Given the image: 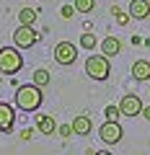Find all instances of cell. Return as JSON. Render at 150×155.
Segmentation results:
<instances>
[{
  "label": "cell",
  "mask_w": 150,
  "mask_h": 155,
  "mask_svg": "<svg viewBox=\"0 0 150 155\" xmlns=\"http://www.w3.org/2000/svg\"><path fill=\"white\" fill-rule=\"evenodd\" d=\"M44 101V93L36 83H26V85H18L16 93H13V104H16L18 111H36Z\"/></svg>",
  "instance_id": "1"
},
{
  "label": "cell",
  "mask_w": 150,
  "mask_h": 155,
  "mask_svg": "<svg viewBox=\"0 0 150 155\" xmlns=\"http://www.w3.org/2000/svg\"><path fill=\"white\" fill-rule=\"evenodd\" d=\"M23 67V54L18 52V47H3L0 49V72L3 75H16Z\"/></svg>",
  "instance_id": "2"
},
{
  "label": "cell",
  "mask_w": 150,
  "mask_h": 155,
  "mask_svg": "<svg viewBox=\"0 0 150 155\" xmlns=\"http://www.w3.org/2000/svg\"><path fill=\"white\" fill-rule=\"evenodd\" d=\"M85 75L93 78V80H106L111 75V65H109V57L104 54H91L85 60Z\"/></svg>",
  "instance_id": "3"
},
{
  "label": "cell",
  "mask_w": 150,
  "mask_h": 155,
  "mask_svg": "<svg viewBox=\"0 0 150 155\" xmlns=\"http://www.w3.org/2000/svg\"><path fill=\"white\" fill-rule=\"evenodd\" d=\"M36 31H34V26H21L18 23V28L13 31V47H18V49H31L34 44H36Z\"/></svg>",
  "instance_id": "4"
},
{
  "label": "cell",
  "mask_w": 150,
  "mask_h": 155,
  "mask_svg": "<svg viewBox=\"0 0 150 155\" xmlns=\"http://www.w3.org/2000/svg\"><path fill=\"white\" fill-rule=\"evenodd\" d=\"M75 60H78V49H75V44L72 41H60V44H55V62L57 65H75Z\"/></svg>",
  "instance_id": "5"
},
{
  "label": "cell",
  "mask_w": 150,
  "mask_h": 155,
  "mask_svg": "<svg viewBox=\"0 0 150 155\" xmlns=\"http://www.w3.org/2000/svg\"><path fill=\"white\" fill-rule=\"evenodd\" d=\"M122 124L119 122H104L98 127V137H101V142L104 145H117L119 140H122Z\"/></svg>",
  "instance_id": "6"
},
{
  "label": "cell",
  "mask_w": 150,
  "mask_h": 155,
  "mask_svg": "<svg viewBox=\"0 0 150 155\" xmlns=\"http://www.w3.org/2000/svg\"><path fill=\"white\" fill-rule=\"evenodd\" d=\"M119 109H122V116H137L142 114V101H140L137 93H127L119 101Z\"/></svg>",
  "instance_id": "7"
},
{
  "label": "cell",
  "mask_w": 150,
  "mask_h": 155,
  "mask_svg": "<svg viewBox=\"0 0 150 155\" xmlns=\"http://www.w3.org/2000/svg\"><path fill=\"white\" fill-rule=\"evenodd\" d=\"M16 124V109L11 104H0V132H11Z\"/></svg>",
  "instance_id": "8"
},
{
  "label": "cell",
  "mask_w": 150,
  "mask_h": 155,
  "mask_svg": "<svg viewBox=\"0 0 150 155\" xmlns=\"http://www.w3.org/2000/svg\"><path fill=\"white\" fill-rule=\"evenodd\" d=\"M70 124H72V132L78 134V137H85V134H91V129H93V122H91L88 114H78Z\"/></svg>",
  "instance_id": "9"
},
{
  "label": "cell",
  "mask_w": 150,
  "mask_h": 155,
  "mask_svg": "<svg viewBox=\"0 0 150 155\" xmlns=\"http://www.w3.org/2000/svg\"><path fill=\"white\" fill-rule=\"evenodd\" d=\"M34 122H36L39 134H55L57 132V124H55V116H52V114H36V116H34Z\"/></svg>",
  "instance_id": "10"
},
{
  "label": "cell",
  "mask_w": 150,
  "mask_h": 155,
  "mask_svg": "<svg viewBox=\"0 0 150 155\" xmlns=\"http://www.w3.org/2000/svg\"><path fill=\"white\" fill-rule=\"evenodd\" d=\"M119 52H122V41H119L117 36H106L104 41H101V54H104V57L111 60V57H117Z\"/></svg>",
  "instance_id": "11"
},
{
  "label": "cell",
  "mask_w": 150,
  "mask_h": 155,
  "mask_svg": "<svg viewBox=\"0 0 150 155\" xmlns=\"http://www.w3.org/2000/svg\"><path fill=\"white\" fill-rule=\"evenodd\" d=\"M129 16L137 18V21H145L150 16V3L148 0H132L129 3Z\"/></svg>",
  "instance_id": "12"
},
{
  "label": "cell",
  "mask_w": 150,
  "mask_h": 155,
  "mask_svg": "<svg viewBox=\"0 0 150 155\" xmlns=\"http://www.w3.org/2000/svg\"><path fill=\"white\" fill-rule=\"evenodd\" d=\"M132 78L140 80V83H142V80H150V62L148 60H137L132 65Z\"/></svg>",
  "instance_id": "13"
},
{
  "label": "cell",
  "mask_w": 150,
  "mask_h": 155,
  "mask_svg": "<svg viewBox=\"0 0 150 155\" xmlns=\"http://www.w3.org/2000/svg\"><path fill=\"white\" fill-rule=\"evenodd\" d=\"M18 23L21 26H34L36 23V11L34 8H21L18 11Z\"/></svg>",
  "instance_id": "14"
},
{
  "label": "cell",
  "mask_w": 150,
  "mask_h": 155,
  "mask_svg": "<svg viewBox=\"0 0 150 155\" xmlns=\"http://www.w3.org/2000/svg\"><path fill=\"white\" fill-rule=\"evenodd\" d=\"M49 80H52L49 70H44V67H39V70H34V83L39 85V88H47V85H49Z\"/></svg>",
  "instance_id": "15"
},
{
  "label": "cell",
  "mask_w": 150,
  "mask_h": 155,
  "mask_svg": "<svg viewBox=\"0 0 150 155\" xmlns=\"http://www.w3.org/2000/svg\"><path fill=\"white\" fill-rule=\"evenodd\" d=\"M80 47H83V49H96V34L83 31L80 34Z\"/></svg>",
  "instance_id": "16"
},
{
  "label": "cell",
  "mask_w": 150,
  "mask_h": 155,
  "mask_svg": "<svg viewBox=\"0 0 150 155\" xmlns=\"http://www.w3.org/2000/svg\"><path fill=\"white\" fill-rule=\"evenodd\" d=\"M72 5H75V11H78V13H91L96 8V0H75Z\"/></svg>",
  "instance_id": "17"
},
{
  "label": "cell",
  "mask_w": 150,
  "mask_h": 155,
  "mask_svg": "<svg viewBox=\"0 0 150 155\" xmlns=\"http://www.w3.org/2000/svg\"><path fill=\"white\" fill-rule=\"evenodd\" d=\"M111 13H114V18H117L119 26H127V21L132 18V16H129V11H122V8H117V5L111 8Z\"/></svg>",
  "instance_id": "18"
},
{
  "label": "cell",
  "mask_w": 150,
  "mask_h": 155,
  "mask_svg": "<svg viewBox=\"0 0 150 155\" xmlns=\"http://www.w3.org/2000/svg\"><path fill=\"white\" fill-rule=\"evenodd\" d=\"M104 116H106V122H119L122 109H119V106H106V109H104Z\"/></svg>",
  "instance_id": "19"
},
{
  "label": "cell",
  "mask_w": 150,
  "mask_h": 155,
  "mask_svg": "<svg viewBox=\"0 0 150 155\" xmlns=\"http://www.w3.org/2000/svg\"><path fill=\"white\" fill-rule=\"evenodd\" d=\"M75 13H78V11H75V5H72V3H67V5L60 8V16H62V18H72Z\"/></svg>",
  "instance_id": "20"
},
{
  "label": "cell",
  "mask_w": 150,
  "mask_h": 155,
  "mask_svg": "<svg viewBox=\"0 0 150 155\" xmlns=\"http://www.w3.org/2000/svg\"><path fill=\"white\" fill-rule=\"evenodd\" d=\"M57 134H60V137H72V134H75V132H72V124H60V127H57Z\"/></svg>",
  "instance_id": "21"
},
{
  "label": "cell",
  "mask_w": 150,
  "mask_h": 155,
  "mask_svg": "<svg viewBox=\"0 0 150 155\" xmlns=\"http://www.w3.org/2000/svg\"><path fill=\"white\" fill-rule=\"evenodd\" d=\"M31 137H34V129H31V127L21 129V140H31Z\"/></svg>",
  "instance_id": "22"
},
{
  "label": "cell",
  "mask_w": 150,
  "mask_h": 155,
  "mask_svg": "<svg viewBox=\"0 0 150 155\" xmlns=\"http://www.w3.org/2000/svg\"><path fill=\"white\" fill-rule=\"evenodd\" d=\"M142 116H145V119L150 122V106H142Z\"/></svg>",
  "instance_id": "23"
},
{
  "label": "cell",
  "mask_w": 150,
  "mask_h": 155,
  "mask_svg": "<svg viewBox=\"0 0 150 155\" xmlns=\"http://www.w3.org/2000/svg\"><path fill=\"white\" fill-rule=\"evenodd\" d=\"M91 155H111L109 150H98V153H91Z\"/></svg>",
  "instance_id": "24"
},
{
  "label": "cell",
  "mask_w": 150,
  "mask_h": 155,
  "mask_svg": "<svg viewBox=\"0 0 150 155\" xmlns=\"http://www.w3.org/2000/svg\"><path fill=\"white\" fill-rule=\"evenodd\" d=\"M148 3H150V0H148Z\"/></svg>",
  "instance_id": "25"
}]
</instances>
